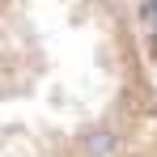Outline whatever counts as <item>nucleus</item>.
Wrapping results in <instances>:
<instances>
[{
	"mask_svg": "<svg viewBox=\"0 0 157 157\" xmlns=\"http://www.w3.org/2000/svg\"><path fill=\"white\" fill-rule=\"evenodd\" d=\"M89 153H110V136H106V132H98V136H94V140H89Z\"/></svg>",
	"mask_w": 157,
	"mask_h": 157,
	"instance_id": "nucleus-1",
	"label": "nucleus"
}]
</instances>
